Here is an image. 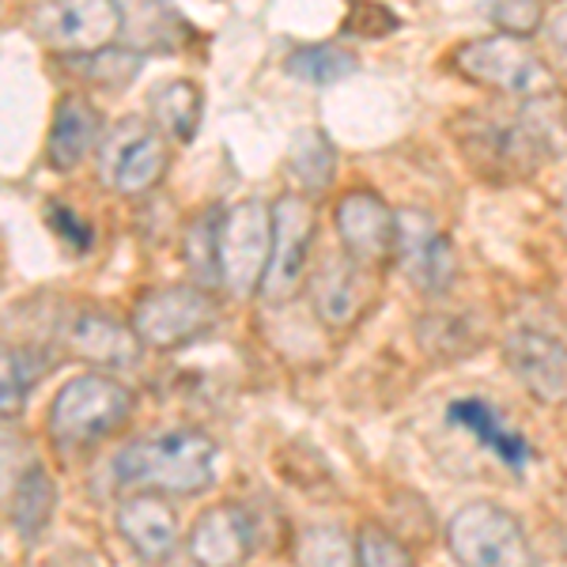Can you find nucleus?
I'll list each match as a JSON object with an SVG mask.
<instances>
[{
    "instance_id": "f257e3e1",
    "label": "nucleus",
    "mask_w": 567,
    "mask_h": 567,
    "mask_svg": "<svg viewBox=\"0 0 567 567\" xmlns=\"http://www.w3.org/2000/svg\"><path fill=\"white\" fill-rule=\"evenodd\" d=\"M114 477L136 492L197 496L216 481V443L197 427L136 439L114 458Z\"/></svg>"
},
{
    "instance_id": "f03ea898",
    "label": "nucleus",
    "mask_w": 567,
    "mask_h": 567,
    "mask_svg": "<svg viewBox=\"0 0 567 567\" xmlns=\"http://www.w3.org/2000/svg\"><path fill=\"white\" fill-rule=\"evenodd\" d=\"M136 393L106 371L69 379L50 405V435L61 446H95L133 420Z\"/></svg>"
},
{
    "instance_id": "7ed1b4c3",
    "label": "nucleus",
    "mask_w": 567,
    "mask_h": 567,
    "mask_svg": "<svg viewBox=\"0 0 567 567\" xmlns=\"http://www.w3.org/2000/svg\"><path fill=\"white\" fill-rule=\"evenodd\" d=\"M454 133L470 167L496 178H523L553 152L542 122L526 114H465Z\"/></svg>"
},
{
    "instance_id": "20e7f679",
    "label": "nucleus",
    "mask_w": 567,
    "mask_h": 567,
    "mask_svg": "<svg viewBox=\"0 0 567 567\" xmlns=\"http://www.w3.org/2000/svg\"><path fill=\"white\" fill-rule=\"evenodd\" d=\"M451 65L462 72L470 84L488 87L507 99H553L560 91V80L548 69V61L537 50H529L526 39H511V34H496V39H473L454 50Z\"/></svg>"
},
{
    "instance_id": "39448f33",
    "label": "nucleus",
    "mask_w": 567,
    "mask_h": 567,
    "mask_svg": "<svg viewBox=\"0 0 567 567\" xmlns=\"http://www.w3.org/2000/svg\"><path fill=\"white\" fill-rule=\"evenodd\" d=\"M446 548L458 567H537L523 523L488 499L454 511L446 523Z\"/></svg>"
},
{
    "instance_id": "423d86ee",
    "label": "nucleus",
    "mask_w": 567,
    "mask_h": 567,
    "mask_svg": "<svg viewBox=\"0 0 567 567\" xmlns=\"http://www.w3.org/2000/svg\"><path fill=\"white\" fill-rule=\"evenodd\" d=\"M219 307L213 291L200 284H167V288L144 291L133 307V333L141 337L144 349L175 352L194 344L216 326Z\"/></svg>"
},
{
    "instance_id": "0eeeda50",
    "label": "nucleus",
    "mask_w": 567,
    "mask_h": 567,
    "mask_svg": "<svg viewBox=\"0 0 567 567\" xmlns=\"http://www.w3.org/2000/svg\"><path fill=\"white\" fill-rule=\"evenodd\" d=\"M171 141L144 117H122L99 144V178L106 189L141 197L167 178Z\"/></svg>"
},
{
    "instance_id": "6e6552de",
    "label": "nucleus",
    "mask_w": 567,
    "mask_h": 567,
    "mask_svg": "<svg viewBox=\"0 0 567 567\" xmlns=\"http://www.w3.org/2000/svg\"><path fill=\"white\" fill-rule=\"evenodd\" d=\"M216 254H219V284L235 299L258 296L272 254V208H265L261 200H243L231 213L219 216Z\"/></svg>"
},
{
    "instance_id": "1a4fd4ad",
    "label": "nucleus",
    "mask_w": 567,
    "mask_h": 567,
    "mask_svg": "<svg viewBox=\"0 0 567 567\" xmlns=\"http://www.w3.org/2000/svg\"><path fill=\"white\" fill-rule=\"evenodd\" d=\"M31 31L45 50L65 58L103 53L122 34L117 0H42L31 16Z\"/></svg>"
},
{
    "instance_id": "9d476101",
    "label": "nucleus",
    "mask_w": 567,
    "mask_h": 567,
    "mask_svg": "<svg viewBox=\"0 0 567 567\" xmlns=\"http://www.w3.org/2000/svg\"><path fill=\"white\" fill-rule=\"evenodd\" d=\"M315 205L307 194H284L272 205V254L258 288L265 303H288L299 291L310 261V243H315Z\"/></svg>"
},
{
    "instance_id": "9b49d317",
    "label": "nucleus",
    "mask_w": 567,
    "mask_h": 567,
    "mask_svg": "<svg viewBox=\"0 0 567 567\" xmlns=\"http://www.w3.org/2000/svg\"><path fill=\"white\" fill-rule=\"evenodd\" d=\"M333 224L344 254L368 269H379L398 254V213H390L386 200L371 189H352L337 200Z\"/></svg>"
},
{
    "instance_id": "f8f14e48",
    "label": "nucleus",
    "mask_w": 567,
    "mask_h": 567,
    "mask_svg": "<svg viewBox=\"0 0 567 567\" xmlns=\"http://www.w3.org/2000/svg\"><path fill=\"white\" fill-rule=\"evenodd\" d=\"M374 269L352 261L349 254L329 258L315 269L307 284L310 307H315L318 322L329 329H352L374 303Z\"/></svg>"
},
{
    "instance_id": "ddd939ff",
    "label": "nucleus",
    "mask_w": 567,
    "mask_h": 567,
    "mask_svg": "<svg viewBox=\"0 0 567 567\" xmlns=\"http://www.w3.org/2000/svg\"><path fill=\"white\" fill-rule=\"evenodd\" d=\"M503 360L542 405H567V344L542 329H515L503 341Z\"/></svg>"
},
{
    "instance_id": "4468645a",
    "label": "nucleus",
    "mask_w": 567,
    "mask_h": 567,
    "mask_svg": "<svg viewBox=\"0 0 567 567\" xmlns=\"http://www.w3.org/2000/svg\"><path fill=\"white\" fill-rule=\"evenodd\" d=\"M405 277L416 284L420 291H446L458 272V258L454 246L435 227L432 216L424 213H398V254Z\"/></svg>"
},
{
    "instance_id": "2eb2a0df",
    "label": "nucleus",
    "mask_w": 567,
    "mask_h": 567,
    "mask_svg": "<svg viewBox=\"0 0 567 567\" xmlns=\"http://www.w3.org/2000/svg\"><path fill=\"white\" fill-rule=\"evenodd\" d=\"M114 526L122 534V542L141 556L144 564H167L178 553L182 526L178 511L171 499H163L159 492H136L125 496L114 511Z\"/></svg>"
},
{
    "instance_id": "dca6fc26",
    "label": "nucleus",
    "mask_w": 567,
    "mask_h": 567,
    "mask_svg": "<svg viewBox=\"0 0 567 567\" xmlns=\"http://www.w3.org/2000/svg\"><path fill=\"white\" fill-rule=\"evenodd\" d=\"M189 560L197 567H243L254 553V526L239 503H213L189 526Z\"/></svg>"
},
{
    "instance_id": "f3484780",
    "label": "nucleus",
    "mask_w": 567,
    "mask_h": 567,
    "mask_svg": "<svg viewBox=\"0 0 567 567\" xmlns=\"http://www.w3.org/2000/svg\"><path fill=\"white\" fill-rule=\"evenodd\" d=\"M65 344L72 355L99 368H130L141 360V337L133 333V326L117 322V318L103 315V310H84V315L72 318Z\"/></svg>"
},
{
    "instance_id": "a211bd4d",
    "label": "nucleus",
    "mask_w": 567,
    "mask_h": 567,
    "mask_svg": "<svg viewBox=\"0 0 567 567\" xmlns=\"http://www.w3.org/2000/svg\"><path fill=\"white\" fill-rule=\"evenodd\" d=\"M103 114L87 103V99L65 95L53 114L50 130V167L53 171H72L87 159L91 152L103 144Z\"/></svg>"
},
{
    "instance_id": "6ab92c4d",
    "label": "nucleus",
    "mask_w": 567,
    "mask_h": 567,
    "mask_svg": "<svg viewBox=\"0 0 567 567\" xmlns=\"http://www.w3.org/2000/svg\"><path fill=\"white\" fill-rule=\"evenodd\" d=\"M451 424L465 427V432L477 439V443L488 446L496 458L507 462L511 470H523V465L534 458V446H529L511 424H503L499 413L488 405V401H477V398L454 401V405H451Z\"/></svg>"
},
{
    "instance_id": "aec40b11",
    "label": "nucleus",
    "mask_w": 567,
    "mask_h": 567,
    "mask_svg": "<svg viewBox=\"0 0 567 567\" xmlns=\"http://www.w3.org/2000/svg\"><path fill=\"white\" fill-rule=\"evenodd\" d=\"M200 114H205V95L189 80H171V84L152 91V125L167 141H194L200 130Z\"/></svg>"
},
{
    "instance_id": "412c9836",
    "label": "nucleus",
    "mask_w": 567,
    "mask_h": 567,
    "mask_svg": "<svg viewBox=\"0 0 567 567\" xmlns=\"http://www.w3.org/2000/svg\"><path fill=\"white\" fill-rule=\"evenodd\" d=\"M45 368H50V355L39 352L34 344H12V349H0V416L16 420L23 416L27 398L42 382Z\"/></svg>"
},
{
    "instance_id": "4be33fe9",
    "label": "nucleus",
    "mask_w": 567,
    "mask_h": 567,
    "mask_svg": "<svg viewBox=\"0 0 567 567\" xmlns=\"http://www.w3.org/2000/svg\"><path fill=\"white\" fill-rule=\"evenodd\" d=\"M53 511H58V484L42 465H34L31 477L20 484V492L8 503V515H12V523L23 537H39L50 526Z\"/></svg>"
},
{
    "instance_id": "5701e85b",
    "label": "nucleus",
    "mask_w": 567,
    "mask_h": 567,
    "mask_svg": "<svg viewBox=\"0 0 567 567\" xmlns=\"http://www.w3.org/2000/svg\"><path fill=\"white\" fill-rule=\"evenodd\" d=\"M288 171L296 175V182L310 194L326 189L337 175V148L329 144L326 133L318 130H303L291 141V155H288Z\"/></svg>"
},
{
    "instance_id": "b1692460",
    "label": "nucleus",
    "mask_w": 567,
    "mask_h": 567,
    "mask_svg": "<svg viewBox=\"0 0 567 567\" xmlns=\"http://www.w3.org/2000/svg\"><path fill=\"white\" fill-rule=\"evenodd\" d=\"M288 72L307 84H337L355 72V53L341 45H303L288 58Z\"/></svg>"
},
{
    "instance_id": "393cba45",
    "label": "nucleus",
    "mask_w": 567,
    "mask_h": 567,
    "mask_svg": "<svg viewBox=\"0 0 567 567\" xmlns=\"http://www.w3.org/2000/svg\"><path fill=\"white\" fill-rule=\"evenodd\" d=\"M299 567H355V545L337 526H310L296 542Z\"/></svg>"
},
{
    "instance_id": "a878e982",
    "label": "nucleus",
    "mask_w": 567,
    "mask_h": 567,
    "mask_svg": "<svg viewBox=\"0 0 567 567\" xmlns=\"http://www.w3.org/2000/svg\"><path fill=\"white\" fill-rule=\"evenodd\" d=\"M216 239H219V213L208 208L205 216L194 219L186 235V261L189 272L197 277L200 288H219V254H216Z\"/></svg>"
},
{
    "instance_id": "bb28decb",
    "label": "nucleus",
    "mask_w": 567,
    "mask_h": 567,
    "mask_svg": "<svg viewBox=\"0 0 567 567\" xmlns=\"http://www.w3.org/2000/svg\"><path fill=\"white\" fill-rule=\"evenodd\" d=\"M352 545H355V567H416L413 548L386 526H374V523L360 526Z\"/></svg>"
},
{
    "instance_id": "cd10ccee",
    "label": "nucleus",
    "mask_w": 567,
    "mask_h": 567,
    "mask_svg": "<svg viewBox=\"0 0 567 567\" xmlns=\"http://www.w3.org/2000/svg\"><path fill=\"white\" fill-rule=\"evenodd\" d=\"M39 462L34 454L31 439L27 435H16V432H0V507L8 511V503L20 492V484L31 477V470Z\"/></svg>"
},
{
    "instance_id": "c85d7f7f",
    "label": "nucleus",
    "mask_w": 567,
    "mask_h": 567,
    "mask_svg": "<svg viewBox=\"0 0 567 567\" xmlns=\"http://www.w3.org/2000/svg\"><path fill=\"white\" fill-rule=\"evenodd\" d=\"M488 16L511 39H529L542 27V0H492Z\"/></svg>"
},
{
    "instance_id": "c756f323",
    "label": "nucleus",
    "mask_w": 567,
    "mask_h": 567,
    "mask_svg": "<svg viewBox=\"0 0 567 567\" xmlns=\"http://www.w3.org/2000/svg\"><path fill=\"white\" fill-rule=\"evenodd\" d=\"M548 42H553V53H556V61H560V69L567 72V8L548 23Z\"/></svg>"
},
{
    "instance_id": "7c9ffc66",
    "label": "nucleus",
    "mask_w": 567,
    "mask_h": 567,
    "mask_svg": "<svg viewBox=\"0 0 567 567\" xmlns=\"http://www.w3.org/2000/svg\"><path fill=\"white\" fill-rule=\"evenodd\" d=\"M564 219H567V189H564Z\"/></svg>"
}]
</instances>
